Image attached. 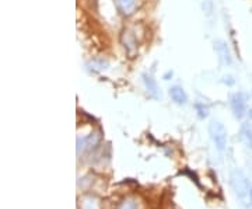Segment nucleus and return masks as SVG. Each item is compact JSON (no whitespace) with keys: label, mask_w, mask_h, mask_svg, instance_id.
Instances as JSON below:
<instances>
[{"label":"nucleus","mask_w":252,"mask_h":209,"mask_svg":"<svg viewBox=\"0 0 252 209\" xmlns=\"http://www.w3.org/2000/svg\"><path fill=\"white\" fill-rule=\"evenodd\" d=\"M250 115H251V118H252V109H251V111H250Z\"/></svg>","instance_id":"obj_13"},{"label":"nucleus","mask_w":252,"mask_h":209,"mask_svg":"<svg viewBox=\"0 0 252 209\" xmlns=\"http://www.w3.org/2000/svg\"><path fill=\"white\" fill-rule=\"evenodd\" d=\"M117 1L118 9L121 10L125 16H130L135 13V10L137 9V3L136 0H115Z\"/></svg>","instance_id":"obj_5"},{"label":"nucleus","mask_w":252,"mask_h":209,"mask_svg":"<svg viewBox=\"0 0 252 209\" xmlns=\"http://www.w3.org/2000/svg\"><path fill=\"white\" fill-rule=\"evenodd\" d=\"M170 96H171L172 101H175L177 104H185L187 100H188V97H187V94H185V91L182 90V87L180 86H174L170 89Z\"/></svg>","instance_id":"obj_6"},{"label":"nucleus","mask_w":252,"mask_h":209,"mask_svg":"<svg viewBox=\"0 0 252 209\" xmlns=\"http://www.w3.org/2000/svg\"><path fill=\"white\" fill-rule=\"evenodd\" d=\"M119 209H139V205H137V202L135 200H126L122 205H121V208Z\"/></svg>","instance_id":"obj_11"},{"label":"nucleus","mask_w":252,"mask_h":209,"mask_svg":"<svg viewBox=\"0 0 252 209\" xmlns=\"http://www.w3.org/2000/svg\"><path fill=\"white\" fill-rule=\"evenodd\" d=\"M231 109L234 112L235 118H243L245 114V97L243 93H235L231 97Z\"/></svg>","instance_id":"obj_3"},{"label":"nucleus","mask_w":252,"mask_h":209,"mask_svg":"<svg viewBox=\"0 0 252 209\" xmlns=\"http://www.w3.org/2000/svg\"><path fill=\"white\" fill-rule=\"evenodd\" d=\"M81 209H101L99 207V201L97 197L93 195H86L80 200Z\"/></svg>","instance_id":"obj_8"},{"label":"nucleus","mask_w":252,"mask_h":209,"mask_svg":"<svg viewBox=\"0 0 252 209\" xmlns=\"http://www.w3.org/2000/svg\"><path fill=\"white\" fill-rule=\"evenodd\" d=\"M230 178H231V187L234 190L237 198L241 201L243 205H248V202H250V187H251V184L248 182L247 177L244 175L241 170L234 169V170H231Z\"/></svg>","instance_id":"obj_1"},{"label":"nucleus","mask_w":252,"mask_h":209,"mask_svg":"<svg viewBox=\"0 0 252 209\" xmlns=\"http://www.w3.org/2000/svg\"><path fill=\"white\" fill-rule=\"evenodd\" d=\"M143 82L144 86H146V89L149 91V94L154 97V99H157L158 97V87H157V83L154 80L152 76H149V74H144L143 76Z\"/></svg>","instance_id":"obj_9"},{"label":"nucleus","mask_w":252,"mask_h":209,"mask_svg":"<svg viewBox=\"0 0 252 209\" xmlns=\"http://www.w3.org/2000/svg\"><path fill=\"white\" fill-rule=\"evenodd\" d=\"M240 137H241V140H243L244 145L247 146L248 149H252V128L248 124H243L241 125Z\"/></svg>","instance_id":"obj_7"},{"label":"nucleus","mask_w":252,"mask_h":209,"mask_svg":"<svg viewBox=\"0 0 252 209\" xmlns=\"http://www.w3.org/2000/svg\"><path fill=\"white\" fill-rule=\"evenodd\" d=\"M215 49H216L217 55H219V58H220V61L223 64L231 65V54H230L228 46H227L224 41H220V39L215 41Z\"/></svg>","instance_id":"obj_4"},{"label":"nucleus","mask_w":252,"mask_h":209,"mask_svg":"<svg viewBox=\"0 0 252 209\" xmlns=\"http://www.w3.org/2000/svg\"><path fill=\"white\" fill-rule=\"evenodd\" d=\"M250 201H251V205H252V184H251V187H250Z\"/></svg>","instance_id":"obj_12"},{"label":"nucleus","mask_w":252,"mask_h":209,"mask_svg":"<svg viewBox=\"0 0 252 209\" xmlns=\"http://www.w3.org/2000/svg\"><path fill=\"white\" fill-rule=\"evenodd\" d=\"M209 134L212 137V140L215 142L217 150L223 152L227 146V131L224 125L219 121H212L209 125Z\"/></svg>","instance_id":"obj_2"},{"label":"nucleus","mask_w":252,"mask_h":209,"mask_svg":"<svg viewBox=\"0 0 252 209\" xmlns=\"http://www.w3.org/2000/svg\"><path fill=\"white\" fill-rule=\"evenodd\" d=\"M84 139H86V147H87V149H91V147L97 146L101 137H99V134H91L90 137L84 138Z\"/></svg>","instance_id":"obj_10"}]
</instances>
